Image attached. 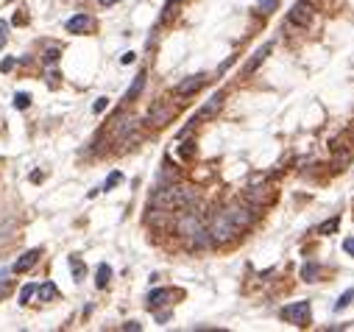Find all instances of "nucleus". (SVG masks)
Listing matches in <instances>:
<instances>
[{
  "mask_svg": "<svg viewBox=\"0 0 354 332\" xmlns=\"http://www.w3.org/2000/svg\"><path fill=\"white\" fill-rule=\"evenodd\" d=\"M59 56H61L59 48H48V50H45V64H56V61H59Z\"/></svg>",
  "mask_w": 354,
  "mask_h": 332,
  "instance_id": "nucleus-25",
  "label": "nucleus"
},
{
  "mask_svg": "<svg viewBox=\"0 0 354 332\" xmlns=\"http://www.w3.org/2000/svg\"><path fill=\"white\" fill-rule=\"evenodd\" d=\"M343 248H346V254H351V257H354V237H346V243H343Z\"/></svg>",
  "mask_w": 354,
  "mask_h": 332,
  "instance_id": "nucleus-30",
  "label": "nucleus"
},
{
  "mask_svg": "<svg viewBox=\"0 0 354 332\" xmlns=\"http://www.w3.org/2000/svg\"><path fill=\"white\" fill-rule=\"evenodd\" d=\"M143 90H145V73H139L137 79H134V84L128 87V92H126V98H123V101H126V103L137 101V95H139Z\"/></svg>",
  "mask_w": 354,
  "mask_h": 332,
  "instance_id": "nucleus-15",
  "label": "nucleus"
},
{
  "mask_svg": "<svg viewBox=\"0 0 354 332\" xmlns=\"http://www.w3.org/2000/svg\"><path fill=\"white\" fill-rule=\"evenodd\" d=\"M12 67H14V59H3V61H0V70H3V73H9Z\"/></svg>",
  "mask_w": 354,
  "mask_h": 332,
  "instance_id": "nucleus-31",
  "label": "nucleus"
},
{
  "mask_svg": "<svg viewBox=\"0 0 354 332\" xmlns=\"http://www.w3.org/2000/svg\"><path fill=\"white\" fill-rule=\"evenodd\" d=\"M120 181H123V173H120V170H112V173H109V179H106V184H103V190H112V187H117Z\"/></svg>",
  "mask_w": 354,
  "mask_h": 332,
  "instance_id": "nucleus-23",
  "label": "nucleus"
},
{
  "mask_svg": "<svg viewBox=\"0 0 354 332\" xmlns=\"http://www.w3.org/2000/svg\"><path fill=\"white\" fill-rule=\"evenodd\" d=\"M34 290H36V285H25V288L20 290V304H28V299L34 296Z\"/></svg>",
  "mask_w": 354,
  "mask_h": 332,
  "instance_id": "nucleus-26",
  "label": "nucleus"
},
{
  "mask_svg": "<svg viewBox=\"0 0 354 332\" xmlns=\"http://www.w3.org/2000/svg\"><path fill=\"white\" fill-rule=\"evenodd\" d=\"M168 318H170V313H156V321H159V324H165Z\"/></svg>",
  "mask_w": 354,
  "mask_h": 332,
  "instance_id": "nucleus-33",
  "label": "nucleus"
},
{
  "mask_svg": "<svg viewBox=\"0 0 354 332\" xmlns=\"http://www.w3.org/2000/svg\"><path fill=\"white\" fill-rule=\"evenodd\" d=\"M123 329H131V332H137V329H139V324H137V321H128V324H123Z\"/></svg>",
  "mask_w": 354,
  "mask_h": 332,
  "instance_id": "nucleus-32",
  "label": "nucleus"
},
{
  "mask_svg": "<svg viewBox=\"0 0 354 332\" xmlns=\"http://www.w3.org/2000/svg\"><path fill=\"white\" fill-rule=\"evenodd\" d=\"M179 3L181 0H168V3H165V12H162V20H170L176 14V9H179Z\"/></svg>",
  "mask_w": 354,
  "mask_h": 332,
  "instance_id": "nucleus-24",
  "label": "nucleus"
},
{
  "mask_svg": "<svg viewBox=\"0 0 354 332\" xmlns=\"http://www.w3.org/2000/svg\"><path fill=\"white\" fill-rule=\"evenodd\" d=\"M103 6H114V3H117V0H101Z\"/></svg>",
  "mask_w": 354,
  "mask_h": 332,
  "instance_id": "nucleus-35",
  "label": "nucleus"
},
{
  "mask_svg": "<svg viewBox=\"0 0 354 332\" xmlns=\"http://www.w3.org/2000/svg\"><path fill=\"white\" fill-rule=\"evenodd\" d=\"M340 229V215L329 218V221H324V224L318 226V235H335V232Z\"/></svg>",
  "mask_w": 354,
  "mask_h": 332,
  "instance_id": "nucleus-16",
  "label": "nucleus"
},
{
  "mask_svg": "<svg viewBox=\"0 0 354 332\" xmlns=\"http://www.w3.org/2000/svg\"><path fill=\"white\" fill-rule=\"evenodd\" d=\"M187 246L190 248H209L212 246V235H209V229H204V226H201V229H195L192 232L190 237H187Z\"/></svg>",
  "mask_w": 354,
  "mask_h": 332,
  "instance_id": "nucleus-11",
  "label": "nucleus"
},
{
  "mask_svg": "<svg viewBox=\"0 0 354 332\" xmlns=\"http://www.w3.org/2000/svg\"><path fill=\"white\" fill-rule=\"evenodd\" d=\"M318 277H321V268L315 265V262H307V265L301 268V279H304V282H315Z\"/></svg>",
  "mask_w": 354,
  "mask_h": 332,
  "instance_id": "nucleus-18",
  "label": "nucleus"
},
{
  "mask_svg": "<svg viewBox=\"0 0 354 332\" xmlns=\"http://www.w3.org/2000/svg\"><path fill=\"white\" fill-rule=\"evenodd\" d=\"M31 106V95L28 92H17L14 95V109H28Z\"/></svg>",
  "mask_w": 354,
  "mask_h": 332,
  "instance_id": "nucleus-22",
  "label": "nucleus"
},
{
  "mask_svg": "<svg viewBox=\"0 0 354 332\" xmlns=\"http://www.w3.org/2000/svg\"><path fill=\"white\" fill-rule=\"evenodd\" d=\"M276 198V190H270V187H265V184H248V190H246V201L251 207H268L270 201Z\"/></svg>",
  "mask_w": 354,
  "mask_h": 332,
  "instance_id": "nucleus-6",
  "label": "nucleus"
},
{
  "mask_svg": "<svg viewBox=\"0 0 354 332\" xmlns=\"http://www.w3.org/2000/svg\"><path fill=\"white\" fill-rule=\"evenodd\" d=\"M173 117H176V106H173V103H168V101H156L154 106L148 109V117H145V120H148L154 128H162V126H168Z\"/></svg>",
  "mask_w": 354,
  "mask_h": 332,
  "instance_id": "nucleus-2",
  "label": "nucleus"
},
{
  "mask_svg": "<svg viewBox=\"0 0 354 332\" xmlns=\"http://www.w3.org/2000/svg\"><path fill=\"white\" fill-rule=\"evenodd\" d=\"M270 50H273V42H265L259 50H254V56L248 59V64H246V70H243V73H246V76L257 73V70H259V64H262V61L268 59V53H270Z\"/></svg>",
  "mask_w": 354,
  "mask_h": 332,
  "instance_id": "nucleus-9",
  "label": "nucleus"
},
{
  "mask_svg": "<svg viewBox=\"0 0 354 332\" xmlns=\"http://www.w3.org/2000/svg\"><path fill=\"white\" fill-rule=\"evenodd\" d=\"M282 318L290 321V324H296V326H301V329L310 326V302H296V304H290V307H285Z\"/></svg>",
  "mask_w": 354,
  "mask_h": 332,
  "instance_id": "nucleus-5",
  "label": "nucleus"
},
{
  "mask_svg": "<svg viewBox=\"0 0 354 332\" xmlns=\"http://www.w3.org/2000/svg\"><path fill=\"white\" fill-rule=\"evenodd\" d=\"M39 257H42V248H31V251H25L23 257H20L17 262H14V268L12 271L14 274H25V271H31V268L39 262Z\"/></svg>",
  "mask_w": 354,
  "mask_h": 332,
  "instance_id": "nucleus-8",
  "label": "nucleus"
},
{
  "mask_svg": "<svg viewBox=\"0 0 354 332\" xmlns=\"http://www.w3.org/2000/svg\"><path fill=\"white\" fill-rule=\"evenodd\" d=\"M120 61H123V64H131V61H134V53H126V56H123Z\"/></svg>",
  "mask_w": 354,
  "mask_h": 332,
  "instance_id": "nucleus-34",
  "label": "nucleus"
},
{
  "mask_svg": "<svg viewBox=\"0 0 354 332\" xmlns=\"http://www.w3.org/2000/svg\"><path fill=\"white\" fill-rule=\"evenodd\" d=\"M106 106H109V101H106V98H98V101H95V106H92V112H95V115H101V112H103Z\"/></svg>",
  "mask_w": 354,
  "mask_h": 332,
  "instance_id": "nucleus-28",
  "label": "nucleus"
},
{
  "mask_svg": "<svg viewBox=\"0 0 354 332\" xmlns=\"http://www.w3.org/2000/svg\"><path fill=\"white\" fill-rule=\"evenodd\" d=\"M229 215V221H232L237 229H248V226L254 224V212H251V204H232L223 210Z\"/></svg>",
  "mask_w": 354,
  "mask_h": 332,
  "instance_id": "nucleus-4",
  "label": "nucleus"
},
{
  "mask_svg": "<svg viewBox=\"0 0 354 332\" xmlns=\"http://www.w3.org/2000/svg\"><path fill=\"white\" fill-rule=\"evenodd\" d=\"M6 39H9V25L3 23V20H0V48L6 45Z\"/></svg>",
  "mask_w": 354,
  "mask_h": 332,
  "instance_id": "nucleus-27",
  "label": "nucleus"
},
{
  "mask_svg": "<svg viewBox=\"0 0 354 332\" xmlns=\"http://www.w3.org/2000/svg\"><path fill=\"white\" fill-rule=\"evenodd\" d=\"M92 28V20L87 17V14H76L73 20H67V31L70 34H84V31Z\"/></svg>",
  "mask_w": 354,
  "mask_h": 332,
  "instance_id": "nucleus-13",
  "label": "nucleus"
},
{
  "mask_svg": "<svg viewBox=\"0 0 354 332\" xmlns=\"http://www.w3.org/2000/svg\"><path fill=\"white\" fill-rule=\"evenodd\" d=\"M237 226L229 221L226 212H218L215 218H212V226H209V235H212V243H229L234 235H237Z\"/></svg>",
  "mask_w": 354,
  "mask_h": 332,
  "instance_id": "nucleus-1",
  "label": "nucleus"
},
{
  "mask_svg": "<svg viewBox=\"0 0 354 332\" xmlns=\"http://www.w3.org/2000/svg\"><path fill=\"white\" fill-rule=\"evenodd\" d=\"M354 302V290H346V293H343V296L340 299H337V302H335V310H337V313H340V310H346L348 307V304H351Z\"/></svg>",
  "mask_w": 354,
  "mask_h": 332,
  "instance_id": "nucleus-21",
  "label": "nucleus"
},
{
  "mask_svg": "<svg viewBox=\"0 0 354 332\" xmlns=\"http://www.w3.org/2000/svg\"><path fill=\"white\" fill-rule=\"evenodd\" d=\"M204 84H206V76H204V73H198V76H190V79L181 81V84L176 87V92H179V95H192V92H198Z\"/></svg>",
  "mask_w": 354,
  "mask_h": 332,
  "instance_id": "nucleus-10",
  "label": "nucleus"
},
{
  "mask_svg": "<svg viewBox=\"0 0 354 332\" xmlns=\"http://www.w3.org/2000/svg\"><path fill=\"white\" fill-rule=\"evenodd\" d=\"M70 268H73V279H76V282H81V279H84V274H87V265L78 260V257H70Z\"/></svg>",
  "mask_w": 354,
  "mask_h": 332,
  "instance_id": "nucleus-19",
  "label": "nucleus"
},
{
  "mask_svg": "<svg viewBox=\"0 0 354 332\" xmlns=\"http://www.w3.org/2000/svg\"><path fill=\"white\" fill-rule=\"evenodd\" d=\"M36 296H39V302H53L56 296H59V288H56L53 282H42L39 288L34 290Z\"/></svg>",
  "mask_w": 354,
  "mask_h": 332,
  "instance_id": "nucleus-14",
  "label": "nucleus"
},
{
  "mask_svg": "<svg viewBox=\"0 0 354 332\" xmlns=\"http://www.w3.org/2000/svg\"><path fill=\"white\" fill-rule=\"evenodd\" d=\"M312 20H315V6L310 0H299L293 9H290V25H299V28H310Z\"/></svg>",
  "mask_w": 354,
  "mask_h": 332,
  "instance_id": "nucleus-3",
  "label": "nucleus"
},
{
  "mask_svg": "<svg viewBox=\"0 0 354 332\" xmlns=\"http://www.w3.org/2000/svg\"><path fill=\"white\" fill-rule=\"evenodd\" d=\"M6 293H9V288H0V299L6 296Z\"/></svg>",
  "mask_w": 354,
  "mask_h": 332,
  "instance_id": "nucleus-36",
  "label": "nucleus"
},
{
  "mask_svg": "<svg viewBox=\"0 0 354 332\" xmlns=\"http://www.w3.org/2000/svg\"><path fill=\"white\" fill-rule=\"evenodd\" d=\"M181 157H184V159L192 157V143H184V145H181Z\"/></svg>",
  "mask_w": 354,
  "mask_h": 332,
  "instance_id": "nucleus-29",
  "label": "nucleus"
},
{
  "mask_svg": "<svg viewBox=\"0 0 354 332\" xmlns=\"http://www.w3.org/2000/svg\"><path fill=\"white\" fill-rule=\"evenodd\" d=\"M279 6V0H259L257 3V12L262 14V17H268V14H273V9Z\"/></svg>",
  "mask_w": 354,
  "mask_h": 332,
  "instance_id": "nucleus-20",
  "label": "nucleus"
},
{
  "mask_svg": "<svg viewBox=\"0 0 354 332\" xmlns=\"http://www.w3.org/2000/svg\"><path fill=\"white\" fill-rule=\"evenodd\" d=\"M173 296L168 288H156V290H151L148 293V299H145V304H148L151 310H156V307H162V304H168V299Z\"/></svg>",
  "mask_w": 354,
  "mask_h": 332,
  "instance_id": "nucleus-12",
  "label": "nucleus"
},
{
  "mask_svg": "<svg viewBox=\"0 0 354 332\" xmlns=\"http://www.w3.org/2000/svg\"><path fill=\"white\" fill-rule=\"evenodd\" d=\"M195 229H201V218H198V212H184V215L176 221V232H179L184 240H187V237H190Z\"/></svg>",
  "mask_w": 354,
  "mask_h": 332,
  "instance_id": "nucleus-7",
  "label": "nucleus"
},
{
  "mask_svg": "<svg viewBox=\"0 0 354 332\" xmlns=\"http://www.w3.org/2000/svg\"><path fill=\"white\" fill-rule=\"evenodd\" d=\"M109 279H112V268H109L106 262H101V265H98V277H95V285H98V288H106V285H109Z\"/></svg>",
  "mask_w": 354,
  "mask_h": 332,
  "instance_id": "nucleus-17",
  "label": "nucleus"
}]
</instances>
